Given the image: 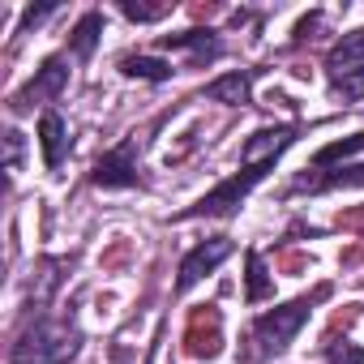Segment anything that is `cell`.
<instances>
[{
	"instance_id": "2",
	"label": "cell",
	"mask_w": 364,
	"mask_h": 364,
	"mask_svg": "<svg viewBox=\"0 0 364 364\" xmlns=\"http://www.w3.org/2000/svg\"><path fill=\"white\" fill-rule=\"evenodd\" d=\"M77 351H82V330L73 321L39 317L9 347V360L14 364H69V360H77Z\"/></svg>"
},
{
	"instance_id": "4",
	"label": "cell",
	"mask_w": 364,
	"mask_h": 364,
	"mask_svg": "<svg viewBox=\"0 0 364 364\" xmlns=\"http://www.w3.org/2000/svg\"><path fill=\"white\" fill-rule=\"evenodd\" d=\"M326 77H330L334 99H343V103H360L364 99V31L347 35V39H338L330 48Z\"/></svg>"
},
{
	"instance_id": "20",
	"label": "cell",
	"mask_w": 364,
	"mask_h": 364,
	"mask_svg": "<svg viewBox=\"0 0 364 364\" xmlns=\"http://www.w3.org/2000/svg\"><path fill=\"white\" fill-rule=\"evenodd\" d=\"M52 14H56V5H43V9H26V14H22V26H39V22H43V18H52Z\"/></svg>"
},
{
	"instance_id": "1",
	"label": "cell",
	"mask_w": 364,
	"mask_h": 364,
	"mask_svg": "<svg viewBox=\"0 0 364 364\" xmlns=\"http://www.w3.org/2000/svg\"><path fill=\"white\" fill-rule=\"evenodd\" d=\"M326 296V287H317L313 296H300V300H291V304H279V309H266L257 321H253V330H249V360H274V355H283L287 347H291V338L300 334V326L313 317V304Z\"/></svg>"
},
{
	"instance_id": "12",
	"label": "cell",
	"mask_w": 364,
	"mask_h": 364,
	"mask_svg": "<svg viewBox=\"0 0 364 364\" xmlns=\"http://www.w3.org/2000/svg\"><path fill=\"white\" fill-rule=\"evenodd\" d=\"M120 73L124 77H141V82H171L176 65H167L159 56H124L120 60Z\"/></svg>"
},
{
	"instance_id": "17",
	"label": "cell",
	"mask_w": 364,
	"mask_h": 364,
	"mask_svg": "<svg viewBox=\"0 0 364 364\" xmlns=\"http://www.w3.org/2000/svg\"><path fill=\"white\" fill-rule=\"evenodd\" d=\"M120 14L129 22H159L171 14V0H163V5H133V0H120Z\"/></svg>"
},
{
	"instance_id": "9",
	"label": "cell",
	"mask_w": 364,
	"mask_h": 364,
	"mask_svg": "<svg viewBox=\"0 0 364 364\" xmlns=\"http://www.w3.org/2000/svg\"><path fill=\"white\" fill-rule=\"evenodd\" d=\"M69 146H73V137H69V124H65V116L48 107V112L39 116V150H43V163H48V171H60V167H65V159H69Z\"/></svg>"
},
{
	"instance_id": "3",
	"label": "cell",
	"mask_w": 364,
	"mask_h": 364,
	"mask_svg": "<svg viewBox=\"0 0 364 364\" xmlns=\"http://www.w3.org/2000/svg\"><path fill=\"white\" fill-rule=\"evenodd\" d=\"M270 171H274V163H240L232 180H223L219 189H210L198 206H189L185 215H176V219H202V215L206 219H228V215H236L245 206V198L262 185Z\"/></svg>"
},
{
	"instance_id": "19",
	"label": "cell",
	"mask_w": 364,
	"mask_h": 364,
	"mask_svg": "<svg viewBox=\"0 0 364 364\" xmlns=\"http://www.w3.org/2000/svg\"><path fill=\"white\" fill-rule=\"evenodd\" d=\"M326 360L330 364H364V347H351L347 338H334L326 347Z\"/></svg>"
},
{
	"instance_id": "6",
	"label": "cell",
	"mask_w": 364,
	"mask_h": 364,
	"mask_svg": "<svg viewBox=\"0 0 364 364\" xmlns=\"http://www.w3.org/2000/svg\"><path fill=\"white\" fill-rule=\"evenodd\" d=\"M65 90H69V60H65V56H48V60L35 69V77L9 99V107H14V112H31L35 103H56Z\"/></svg>"
},
{
	"instance_id": "8",
	"label": "cell",
	"mask_w": 364,
	"mask_h": 364,
	"mask_svg": "<svg viewBox=\"0 0 364 364\" xmlns=\"http://www.w3.org/2000/svg\"><path fill=\"white\" fill-rule=\"evenodd\" d=\"M360 185H364V163L360 167L338 163V167H309L291 185V193H330V189H360Z\"/></svg>"
},
{
	"instance_id": "14",
	"label": "cell",
	"mask_w": 364,
	"mask_h": 364,
	"mask_svg": "<svg viewBox=\"0 0 364 364\" xmlns=\"http://www.w3.org/2000/svg\"><path fill=\"white\" fill-rule=\"evenodd\" d=\"M60 270H69L65 257H43V262H39V287H31V304H35V309H43V304L52 300V291H56L60 279H65Z\"/></svg>"
},
{
	"instance_id": "5",
	"label": "cell",
	"mask_w": 364,
	"mask_h": 364,
	"mask_svg": "<svg viewBox=\"0 0 364 364\" xmlns=\"http://www.w3.org/2000/svg\"><path fill=\"white\" fill-rule=\"evenodd\" d=\"M232 253H236V240H232V236H210V240H202L198 249H189L185 262H180V274H176V296L193 291V287H198L206 274H215Z\"/></svg>"
},
{
	"instance_id": "13",
	"label": "cell",
	"mask_w": 364,
	"mask_h": 364,
	"mask_svg": "<svg viewBox=\"0 0 364 364\" xmlns=\"http://www.w3.org/2000/svg\"><path fill=\"white\" fill-rule=\"evenodd\" d=\"M99 31H103V14H82V22H77L73 35H69V48H73L77 60H90V56H95Z\"/></svg>"
},
{
	"instance_id": "11",
	"label": "cell",
	"mask_w": 364,
	"mask_h": 364,
	"mask_svg": "<svg viewBox=\"0 0 364 364\" xmlns=\"http://www.w3.org/2000/svg\"><path fill=\"white\" fill-rule=\"evenodd\" d=\"M206 99H210V103H223V107H245V103H253V73L245 69V73H223V77H215V82L206 86Z\"/></svg>"
},
{
	"instance_id": "16",
	"label": "cell",
	"mask_w": 364,
	"mask_h": 364,
	"mask_svg": "<svg viewBox=\"0 0 364 364\" xmlns=\"http://www.w3.org/2000/svg\"><path fill=\"white\" fill-rule=\"evenodd\" d=\"M360 150H364V133H355V137H347V141H334V146L317 150V154H313V167H338V163H347V159L360 154Z\"/></svg>"
},
{
	"instance_id": "18",
	"label": "cell",
	"mask_w": 364,
	"mask_h": 364,
	"mask_svg": "<svg viewBox=\"0 0 364 364\" xmlns=\"http://www.w3.org/2000/svg\"><path fill=\"white\" fill-rule=\"evenodd\" d=\"M22 150H26L22 133H18V129H5V171H9V176L22 171Z\"/></svg>"
},
{
	"instance_id": "7",
	"label": "cell",
	"mask_w": 364,
	"mask_h": 364,
	"mask_svg": "<svg viewBox=\"0 0 364 364\" xmlns=\"http://www.w3.org/2000/svg\"><path fill=\"white\" fill-rule=\"evenodd\" d=\"M90 185H95V189H133V185H137V137L112 146V150L95 163Z\"/></svg>"
},
{
	"instance_id": "10",
	"label": "cell",
	"mask_w": 364,
	"mask_h": 364,
	"mask_svg": "<svg viewBox=\"0 0 364 364\" xmlns=\"http://www.w3.org/2000/svg\"><path fill=\"white\" fill-rule=\"evenodd\" d=\"M163 52H185L193 65H210L223 56V43L215 31H185V35H163Z\"/></svg>"
},
{
	"instance_id": "15",
	"label": "cell",
	"mask_w": 364,
	"mask_h": 364,
	"mask_svg": "<svg viewBox=\"0 0 364 364\" xmlns=\"http://www.w3.org/2000/svg\"><path fill=\"white\" fill-rule=\"evenodd\" d=\"M245 266H249V283H245V300H249V304H257V300H266V296L274 291V279L266 274V262H262V253H249V257H245Z\"/></svg>"
}]
</instances>
